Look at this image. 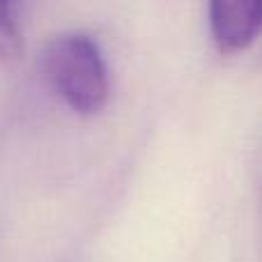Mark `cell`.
<instances>
[{
    "label": "cell",
    "mask_w": 262,
    "mask_h": 262,
    "mask_svg": "<svg viewBox=\"0 0 262 262\" xmlns=\"http://www.w3.org/2000/svg\"><path fill=\"white\" fill-rule=\"evenodd\" d=\"M49 88L78 115H95L108 101V69L99 44L85 32H62L41 51Z\"/></svg>",
    "instance_id": "1"
},
{
    "label": "cell",
    "mask_w": 262,
    "mask_h": 262,
    "mask_svg": "<svg viewBox=\"0 0 262 262\" xmlns=\"http://www.w3.org/2000/svg\"><path fill=\"white\" fill-rule=\"evenodd\" d=\"M262 0H209L214 44L223 55L249 49L260 32Z\"/></svg>",
    "instance_id": "2"
},
{
    "label": "cell",
    "mask_w": 262,
    "mask_h": 262,
    "mask_svg": "<svg viewBox=\"0 0 262 262\" xmlns=\"http://www.w3.org/2000/svg\"><path fill=\"white\" fill-rule=\"evenodd\" d=\"M28 0H0V60H14L23 51V16Z\"/></svg>",
    "instance_id": "3"
}]
</instances>
